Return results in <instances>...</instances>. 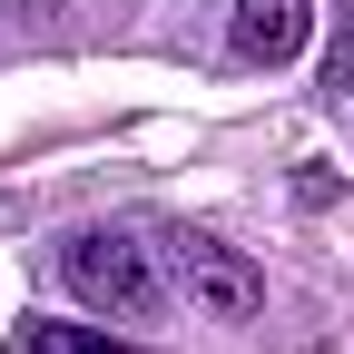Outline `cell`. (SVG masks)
<instances>
[{
    "label": "cell",
    "mask_w": 354,
    "mask_h": 354,
    "mask_svg": "<svg viewBox=\"0 0 354 354\" xmlns=\"http://www.w3.org/2000/svg\"><path fill=\"white\" fill-rule=\"evenodd\" d=\"M59 276H69V295L88 305V315H118V325H158V305H167L148 246L118 236V227H79L59 246Z\"/></svg>",
    "instance_id": "1"
},
{
    "label": "cell",
    "mask_w": 354,
    "mask_h": 354,
    "mask_svg": "<svg viewBox=\"0 0 354 354\" xmlns=\"http://www.w3.org/2000/svg\"><path fill=\"white\" fill-rule=\"evenodd\" d=\"M167 256H177V286H187L216 325H246L256 305H266V276H256L236 246H216V236H197V227H187V236H167Z\"/></svg>",
    "instance_id": "2"
},
{
    "label": "cell",
    "mask_w": 354,
    "mask_h": 354,
    "mask_svg": "<svg viewBox=\"0 0 354 354\" xmlns=\"http://www.w3.org/2000/svg\"><path fill=\"white\" fill-rule=\"evenodd\" d=\"M305 30H315V0H236V59H256V69H286L295 50H305Z\"/></svg>",
    "instance_id": "3"
},
{
    "label": "cell",
    "mask_w": 354,
    "mask_h": 354,
    "mask_svg": "<svg viewBox=\"0 0 354 354\" xmlns=\"http://www.w3.org/2000/svg\"><path fill=\"white\" fill-rule=\"evenodd\" d=\"M20 354H128L118 335H99V325H20Z\"/></svg>",
    "instance_id": "4"
},
{
    "label": "cell",
    "mask_w": 354,
    "mask_h": 354,
    "mask_svg": "<svg viewBox=\"0 0 354 354\" xmlns=\"http://www.w3.org/2000/svg\"><path fill=\"white\" fill-rule=\"evenodd\" d=\"M325 88H335V99H344V88H354V30L335 39V59H325Z\"/></svg>",
    "instance_id": "5"
}]
</instances>
